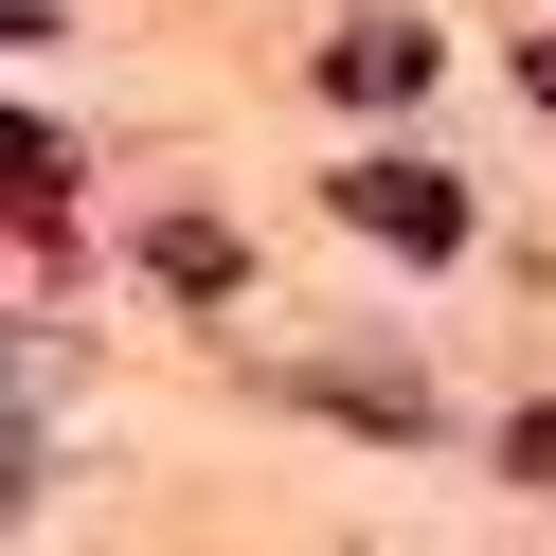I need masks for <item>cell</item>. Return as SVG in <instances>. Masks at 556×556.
Here are the masks:
<instances>
[{"instance_id": "4", "label": "cell", "mask_w": 556, "mask_h": 556, "mask_svg": "<svg viewBox=\"0 0 556 556\" xmlns=\"http://www.w3.org/2000/svg\"><path fill=\"white\" fill-rule=\"evenodd\" d=\"M144 269H162L180 305H233V233H216V216H162V233H144Z\"/></svg>"}, {"instance_id": "3", "label": "cell", "mask_w": 556, "mask_h": 556, "mask_svg": "<svg viewBox=\"0 0 556 556\" xmlns=\"http://www.w3.org/2000/svg\"><path fill=\"white\" fill-rule=\"evenodd\" d=\"M288 395H324V413H377V431H431V377H395V359H305Z\"/></svg>"}, {"instance_id": "1", "label": "cell", "mask_w": 556, "mask_h": 556, "mask_svg": "<svg viewBox=\"0 0 556 556\" xmlns=\"http://www.w3.org/2000/svg\"><path fill=\"white\" fill-rule=\"evenodd\" d=\"M341 233H377V252L448 269V252H467V180H431V162H359V180H341Z\"/></svg>"}, {"instance_id": "2", "label": "cell", "mask_w": 556, "mask_h": 556, "mask_svg": "<svg viewBox=\"0 0 556 556\" xmlns=\"http://www.w3.org/2000/svg\"><path fill=\"white\" fill-rule=\"evenodd\" d=\"M324 90H341V109H413V90H431V37H413V18H341Z\"/></svg>"}, {"instance_id": "5", "label": "cell", "mask_w": 556, "mask_h": 556, "mask_svg": "<svg viewBox=\"0 0 556 556\" xmlns=\"http://www.w3.org/2000/svg\"><path fill=\"white\" fill-rule=\"evenodd\" d=\"M503 467H520V484H556V413H520V431H503Z\"/></svg>"}]
</instances>
